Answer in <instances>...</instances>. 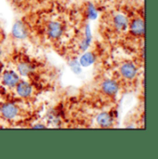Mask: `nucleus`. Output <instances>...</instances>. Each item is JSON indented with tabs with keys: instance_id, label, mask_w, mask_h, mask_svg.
<instances>
[{
	"instance_id": "obj_4",
	"label": "nucleus",
	"mask_w": 158,
	"mask_h": 159,
	"mask_svg": "<svg viewBox=\"0 0 158 159\" xmlns=\"http://www.w3.org/2000/svg\"><path fill=\"white\" fill-rule=\"evenodd\" d=\"M12 35L16 38V39H25L28 35V32H27V28L25 26V24L19 20L16 21L12 27Z\"/></svg>"
},
{
	"instance_id": "obj_2",
	"label": "nucleus",
	"mask_w": 158,
	"mask_h": 159,
	"mask_svg": "<svg viewBox=\"0 0 158 159\" xmlns=\"http://www.w3.org/2000/svg\"><path fill=\"white\" fill-rule=\"evenodd\" d=\"M119 72L123 78L131 80L133 79L137 74V68L131 62H126L121 65V67L119 69Z\"/></svg>"
},
{
	"instance_id": "obj_11",
	"label": "nucleus",
	"mask_w": 158,
	"mask_h": 159,
	"mask_svg": "<svg viewBox=\"0 0 158 159\" xmlns=\"http://www.w3.org/2000/svg\"><path fill=\"white\" fill-rule=\"evenodd\" d=\"M95 60V57L93 53H90V52H87V53H84L81 57L79 58V64L81 67H84V68H87L89 66H91L92 64H93Z\"/></svg>"
},
{
	"instance_id": "obj_14",
	"label": "nucleus",
	"mask_w": 158,
	"mask_h": 159,
	"mask_svg": "<svg viewBox=\"0 0 158 159\" xmlns=\"http://www.w3.org/2000/svg\"><path fill=\"white\" fill-rule=\"evenodd\" d=\"M69 66L70 67L71 70L75 73V74H79L81 72V66L79 64V62L77 59H72L70 61Z\"/></svg>"
},
{
	"instance_id": "obj_1",
	"label": "nucleus",
	"mask_w": 158,
	"mask_h": 159,
	"mask_svg": "<svg viewBox=\"0 0 158 159\" xmlns=\"http://www.w3.org/2000/svg\"><path fill=\"white\" fill-rule=\"evenodd\" d=\"M46 34L51 39H57L63 34V27L58 21H50L46 26Z\"/></svg>"
},
{
	"instance_id": "obj_10",
	"label": "nucleus",
	"mask_w": 158,
	"mask_h": 159,
	"mask_svg": "<svg viewBox=\"0 0 158 159\" xmlns=\"http://www.w3.org/2000/svg\"><path fill=\"white\" fill-rule=\"evenodd\" d=\"M96 121L97 123L101 126V127H104V128H108L112 125L113 123V119H112V116L107 113V112H102L100 113L97 118H96Z\"/></svg>"
},
{
	"instance_id": "obj_7",
	"label": "nucleus",
	"mask_w": 158,
	"mask_h": 159,
	"mask_svg": "<svg viewBox=\"0 0 158 159\" xmlns=\"http://www.w3.org/2000/svg\"><path fill=\"white\" fill-rule=\"evenodd\" d=\"M2 81L7 87H14L19 82V76L14 71H6L2 76Z\"/></svg>"
},
{
	"instance_id": "obj_13",
	"label": "nucleus",
	"mask_w": 158,
	"mask_h": 159,
	"mask_svg": "<svg viewBox=\"0 0 158 159\" xmlns=\"http://www.w3.org/2000/svg\"><path fill=\"white\" fill-rule=\"evenodd\" d=\"M86 14L89 20H95L98 16L96 7L92 3H88L86 6Z\"/></svg>"
},
{
	"instance_id": "obj_15",
	"label": "nucleus",
	"mask_w": 158,
	"mask_h": 159,
	"mask_svg": "<svg viewBox=\"0 0 158 159\" xmlns=\"http://www.w3.org/2000/svg\"><path fill=\"white\" fill-rule=\"evenodd\" d=\"M34 128H45V126L42 125V124H38V125H34Z\"/></svg>"
},
{
	"instance_id": "obj_3",
	"label": "nucleus",
	"mask_w": 158,
	"mask_h": 159,
	"mask_svg": "<svg viewBox=\"0 0 158 159\" xmlns=\"http://www.w3.org/2000/svg\"><path fill=\"white\" fill-rule=\"evenodd\" d=\"M0 113L5 119H14L18 115V107L11 103H6L1 106Z\"/></svg>"
},
{
	"instance_id": "obj_12",
	"label": "nucleus",
	"mask_w": 158,
	"mask_h": 159,
	"mask_svg": "<svg viewBox=\"0 0 158 159\" xmlns=\"http://www.w3.org/2000/svg\"><path fill=\"white\" fill-rule=\"evenodd\" d=\"M33 66L27 62H20L18 65V71L21 76H29L33 72Z\"/></svg>"
},
{
	"instance_id": "obj_8",
	"label": "nucleus",
	"mask_w": 158,
	"mask_h": 159,
	"mask_svg": "<svg viewBox=\"0 0 158 159\" xmlns=\"http://www.w3.org/2000/svg\"><path fill=\"white\" fill-rule=\"evenodd\" d=\"M16 91H17V93L21 96V97H28L32 94V92H33V88L32 86L26 82V81H20V82H18L17 85H16Z\"/></svg>"
},
{
	"instance_id": "obj_5",
	"label": "nucleus",
	"mask_w": 158,
	"mask_h": 159,
	"mask_svg": "<svg viewBox=\"0 0 158 159\" xmlns=\"http://www.w3.org/2000/svg\"><path fill=\"white\" fill-rule=\"evenodd\" d=\"M101 87L103 92L108 95H115L119 92V84L114 80H105Z\"/></svg>"
},
{
	"instance_id": "obj_9",
	"label": "nucleus",
	"mask_w": 158,
	"mask_h": 159,
	"mask_svg": "<svg viewBox=\"0 0 158 159\" xmlns=\"http://www.w3.org/2000/svg\"><path fill=\"white\" fill-rule=\"evenodd\" d=\"M113 25L118 31H124L128 27V19L123 14H116L113 18Z\"/></svg>"
},
{
	"instance_id": "obj_6",
	"label": "nucleus",
	"mask_w": 158,
	"mask_h": 159,
	"mask_svg": "<svg viewBox=\"0 0 158 159\" xmlns=\"http://www.w3.org/2000/svg\"><path fill=\"white\" fill-rule=\"evenodd\" d=\"M129 28L130 33L135 36H142L144 34V21L140 18L134 19L131 21Z\"/></svg>"
}]
</instances>
